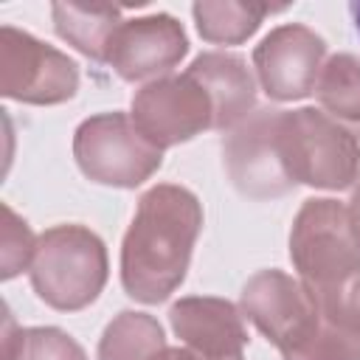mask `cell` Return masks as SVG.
<instances>
[{
    "mask_svg": "<svg viewBox=\"0 0 360 360\" xmlns=\"http://www.w3.org/2000/svg\"><path fill=\"white\" fill-rule=\"evenodd\" d=\"M276 146L292 183L343 191L357 180L360 143L335 118L315 107L278 110Z\"/></svg>",
    "mask_w": 360,
    "mask_h": 360,
    "instance_id": "cell-4",
    "label": "cell"
},
{
    "mask_svg": "<svg viewBox=\"0 0 360 360\" xmlns=\"http://www.w3.org/2000/svg\"><path fill=\"white\" fill-rule=\"evenodd\" d=\"M73 158L90 180L135 188L160 169L163 149L149 143L129 115L101 112L79 124L73 135Z\"/></svg>",
    "mask_w": 360,
    "mask_h": 360,
    "instance_id": "cell-6",
    "label": "cell"
},
{
    "mask_svg": "<svg viewBox=\"0 0 360 360\" xmlns=\"http://www.w3.org/2000/svg\"><path fill=\"white\" fill-rule=\"evenodd\" d=\"M202 228L200 200L172 183L141 194L121 245V284L141 304L166 301L186 278Z\"/></svg>",
    "mask_w": 360,
    "mask_h": 360,
    "instance_id": "cell-1",
    "label": "cell"
},
{
    "mask_svg": "<svg viewBox=\"0 0 360 360\" xmlns=\"http://www.w3.org/2000/svg\"><path fill=\"white\" fill-rule=\"evenodd\" d=\"M166 349L160 323L146 312H121L98 343V360H158Z\"/></svg>",
    "mask_w": 360,
    "mask_h": 360,
    "instance_id": "cell-16",
    "label": "cell"
},
{
    "mask_svg": "<svg viewBox=\"0 0 360 360\" xmlns=\"http://www.w3.org/2000/svg\"><path fill=\"white\" fill-rule=\"evenodd\" d=\"M318 101L335 118L360 121V59L352 53H335L315 84Z\"/></svg>",
    "mask_w": 360,
    "mask_h": 360,
    "instance_id": "cell-18",
    "label": "cell"
},
{
    "mask_svg": "<svg viewBox=\"0 0 360 360\" xmlns=\"http://www.w3.org/2000/svg\"><path fill=\"white\" fill-rule=\"evenodd\" d=\"M107 281V248L84 225H56L37 236L31 287L53 309L73 312L93 304Z\"/></svg>",
    "mask_w": 360,
    "mask_h": 360,
    "instance_id": "cell-5",
    "label": "cell"
},
{
    "mask_svg": "<svg viewBox=\"0 0 360 360\" xmlns=\"http://www.w3.org/2000/svg\"><path fill=\"white\" fill-rule=\"evenodd\" d=\"M3 360H87L82 346L53 326L14 329L6 318L3 329Z\"/></svg>",
    "mask_w": 360,
    "mask_h": 360,
    "instance_id": "cell-17",
    "label": "cell"
},
{
    "mask_svg": "<svg viewBox=\"0 0 360 360\" xmlns=\"http://www.w3.org/2000/svg\"><path fill=\"white\" fill-rule=\"evenodd\" d=\"M56 34L70 42L79 53L90 56L93 62H107L110 39L121 25V11L112 6H73V3H53L51 8Z\"/></svg>",
    "mask_w": 360,
    "mask_h": 360,
    "instance_id": "cell-14",
    "label": "cell"
},
{
    "mask_svg": "<svg viewBox=\"0 0 360 360\" xmlns=\"http://www.w3.org/2000/svg\"><path fill=\"white\" fill-rule=\"evenodd\" d=\"M290 259L298 281L326 307L343 312V295L360 276V245L338 200H307L292 219Z\"/></svg>",
    "mask_w": 360,
    "mask_h": 360,
    "instance_id": "cell-3",
    "label": "cell"
},
{
    "mask_svg": "<svg viewBox=\"0 0 360 360\" xmlns=\"http://www.w3.org/2000/svg\"><path fill=\"white\" fill-rule=\"evenodd\" d=\"M186 73L208 93L214 107V129H231L248 118L256 101V84L236 53H200Z\"/></svg>",
    "mask_w": 360,
    "mask_h": 360,
    "instance_id": "cell-13",
    "label": "cell"
},
{
    "mask_svg": "<svg viewBox=\"0 0 360 360\" xmlns=\"http://www.w3.org/2000/svg\"><path fill=\"white\" fill-rule=\"evenodd\" d=\"M174 335L194 352L208 357H242L248 332L239 309L225 298L191 295L169 309Z\"/></svg>",
    "mask_w": 360,
    "mask_h": 360,
    "instance_id": "cell-12",
    "label": "cell"
},
{
    "mask_svg": "<svg viewBox=\"0 0 360 360\" xmlns=\"http://www.w3.org/2000/svg\"><path fill=\"white\" fill-rule=\"evenodd\" d=\"M326 42L307 25L290 22L273 28L253 51V65L264 93L276 101L307 98L323 70Z\"/></svg>",
    "mask_w": 360,
    "mask_h": 360,
    "instance_id": "cell-9",
    "label": "cell"
},
{
    "mask_svg": "<svg viewBox=\"0 0 360 360\" xmlns=\"http://www.w3.org/2000/svg\"><path fill=\"white\" fill-rule=\"evenodd\" d=\"M349 222H352V231H354V239L360 245V188H354L352 200H349Z\"/></svg>",
    "mask_w": 360,
    "mask_h": 360,
    "instance_id": "cell-22",
    "label": "cell"
},
{
    "mask_svg": "<svg viewBox=\"0 0 360 360\" xmlns=\"http://www.w3.org/2000/svg\"><path fill=\"white\" fill-rule=\"evenodd\" d=\"M37 239L25 219H20L8 205H3V233H0V276L14 278L20 270L31 267Z\"/></svg>",
    "mask_w": 360,
    "mask_h": 360,
    "instance_id": "cell-19",
    "label": "cell"
},
{
    "mask_svg": "<svg viewBox=\"0 0 360 360\" xmlns=\"http://www.w3.org/2000/svg\"><path fill=\"white\" fill-rule=\"evenodd\" d=\"M273 11H281V8H273L264 3H239V0H200L191 6L200 37L219 45L245 42L250 34H256L262 20Z\"/></svg>",
    "mask_w": 360,
    "mask_h": 360,
    "instance_id": "cell-15",
    "label": "cell"
},
{
    "mask_svg": "<svg viewBox=\"0 0 360 360\" xmlns=\"http://www.w3.org/2000/svg\"><path fill=\"white\" fill-rule=\"evenodd\" d=\"M79 90V68L68 53L37 37L0 28V93L25 104H62Z\"/></svg>",
    "mask_w": 360,
    "mask_h": 360,
    "instance_id": "cell-7",
    "label": "cell"
},
{
    "mask_svg": "<svg viewBox=\"0 0 360 360\" xmlns=\"http://www.w3.org/2000/svg\"><path fill=\"white\" fill-rule=\"evenodd\" d=\"M357 143H360V138H357Z\"/></svg>",
    "mask_w": 360,
    "mask_h": 360,
    "instance_id": "cell-24",
    "label": "cell"
},
{
    "mask_svg": "<svg viewBox=\"0 0 360 360\" xmlns=\"http://www.w3.org/2000/svg\"><path fill=\"white\" fill-rule=\"evenodd\" d=\"M132 121L149 143L166 149L214 127V107L208 93L188 73L166 76L135 93Z\"/></svg>",
    "mask_w": 360,
    "mask_h": 360,
    "instance_id": "cell-8",
    "label": "cell"
},
{
    "mask_svg": "<svg viewBox=\"0 0 360 360\" xmlns=\"http://www.w3.org/2000/svg\"><path fill=\"white\" fill-rule=\"evenodd\" d=\"M349 11H352L354 25H357V34H360V3H352V6H349Z\"/></svg>",
    "mask_w": 360,
    "mask_h": 360,
    "instance_id": "cell-23",
    "label": "cell"
},
{
    "mask_svg": "<svg viewBox=\"0 0 360 360\" xmlns=\"http://www.w3.org/2000/svg\"><path fill=\"white\" fill-rule=\"evenodd\" d=\"M158 360H242V357H208V354H200V352H194V349H163L160 352V357Z\"/></svg>",
    "mask_w": 360,
    "mask_h": 360,
    "instance_id": "cell-21",
    "label": "cell"
},
{
    "mask_svg": "<svg viewBox=\"0 0 360 360\" xmlns=\"http://www.w3.org/2000/svg\"><path fill=\"white\" fill-rule=\"evenodd\" d=\"M343 318H346V323L357 332V338H360V276L349 284V290H346V295H343Z\"/></svg>",
    "mask_w": 360,
    "mask_h": 360,
    "instance_id": "cell-20",
    "label": "cell"
},
{
    "mask_svg": "<svg viewBox=\"0 0 360 360\" xmlns=\"http://www.w3.org/2000/svg\"><path fill=\"white\" fill-rule=\"evenodd\" d=\"M188 51L183 25L169 14L127 20L110 39L107 62L124 82L152 79L172 70Z\"/></svg>",
    "mask_w": 360,
    "mask_h": 360,
    "instance_id": "cell-11",
    "label": "cell"
},
{
    "mask_svg": "<svg viewBox=\"0 0 360 360\" xmlns=\"http://www.w3.org/2000/svg\"><path fill=\"white\" fill-rule=\"evenodd\" d=\"M242 315L284 360H360V338L343 312L326 309L281 270H262L245 284Z\"/></svg>",
    "mask_w": 360,
    "mask_h": 360,
    "instance_id": "cell-2",
    "label": "cell"
},
{
    "mask_svg": "<svg viewBox=\"0 0 360 360\" xmlns=\"http://www.w3.org/2000/svg\"><path fill=\"white\" fill-rule=\"evenodd\" d=\"M278 110H256L225 138V166L233 186L256 200L281 197L295 183L290 180L276 146Z\"/></svg>",
    "mask_w": 360,
    "mask_h": 360,
    "instance_id": "cell-10",
    "label": "cell"
}]
</instances>
